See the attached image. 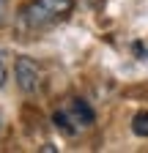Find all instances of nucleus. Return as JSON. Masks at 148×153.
<instances>
[{
    "mask_svg": "<svg viewBox=\"0 0 148 153\" xmlns=\"http://www.w3.org/2000/svg\"><path fill=\"white\" fill-rule=\"evenodd\" d=\"M71 8H74V0H30L28 6H22L19 16L30 30H44L63 22L71 14Z\"/></svg>",
    "mask_w": 148,
    "mask_h": 153,
    "instance_id": "obj_1",
    "label": "nucleus"
},
{
    "mask_svg": "<svg viewBox=\"0 0 148 153\" xmlns=\"http://www.w3.org/2000/svg\"><path fill=\"white\" fill-rule=\"evenodd\" d=\"M52 120H55V126H58L63 134L74 137V134H80V131L93 126L96 115H93V109H90V104L85 99H69L58 112L52 115Z\"/></svg>",
    "mask_w": 148,
    "mask_h": 153,
    "instance_id": "obj_2",
    "label": "nucleus"
},
{
    "mask_svg": "<svg viewBox=\"0 0 148 153\" xmlns=\"http://www.w3.org/2000/svg\"><path fill=\"white\" fill-rule=\"evenodd\" d=\"M14 74H16V85H19V90H25V93H36V90H39L41 74H39L36 60H30V57H16Z\"/></svg>",
    "mask_w": 148,
    "mask_h": 153,
    "instance_id": "obj_3",
    "label": "nucleus"
},
{
    "mask_svg": "<svg viewBox=\"0 0 148 153\" xmlns=\"http://www.w3.org/2000/svg\"><path fill=\"white\" fill-rule=\"evenodd\" d=\"M132 131L137 134V137H148V112L145 109H140L132 118Z\"/></svg>",
    "mask_w": 148,
    "mask_h": 153,
    "instance_id": "obj_4",
    "label": "nucleus"
},
{
    "mask_svg": "<svg viewBox=\"0 0 148 153\" xmlns=\"http://www.w3.org/2000/svg\"><path fill=\"white\" fill-rule=\"evenodd\" d=\"M6 85V63H3V55H0V88Z\"/></svg>",
    "mask_w": 148,
    "mask_h": 153,
    "instance_id": "obj_5",
    "label": "nucleus"
},
{
    "mask_svg": "<svg viewBox=\"0 0 148 153\" xmlns=\"http://www.w3.org/2000/svg\"><path fill=\"white\" fill-rule=\"evenodd\" d=\"M6 8H8V0H0V25H3V19H6Z\"/></svg>",
    "mask_w": 148,
    "mask_h": 153,
    "instance_id": "obj_6",
    "label": "nucleus"
},
{
    "mask_svg": "<svg viewBox=\"0 0 148 153\" xmlns=\"http://www.w3.org/2000/svg\"><path fill=\"white\" fill-rule=\"evenodd\" d=\"M0 128H3V115H0Z\"/></svg>",
    "mask_w": 148,
    "mask_h": 153,
    "instance_id": "obj_7",
    "label": "nucleus"
}]
</instances>
